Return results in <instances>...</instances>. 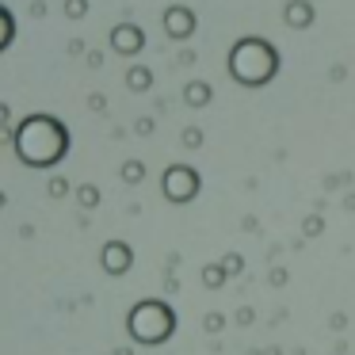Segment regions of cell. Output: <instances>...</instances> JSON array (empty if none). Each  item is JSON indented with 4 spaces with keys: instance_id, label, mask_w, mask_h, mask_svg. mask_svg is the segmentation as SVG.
Wrapping results in <instances>:
<instances>
[]
</instances>
